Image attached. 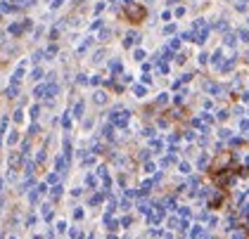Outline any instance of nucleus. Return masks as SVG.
<instances>
[{
  "mask_svg": "<svg viewBox=\"0 0 249 239\" xmlns=\"http://www.w3.org/2000/svg\"><path fill=\"white\" fill-rule=\"evenodd\" d=\"M7 239H17V237H7Z\"/></svg>",
  "mask_w": 249,
  "mask_h": 239,
  "instance_id": "nucleus-3",
  "label": "nucleus"
},
{
  "mask_svg": "<svg viewBox=\"0 0 249 239\" xmlns=\"http://www.w3.org/2000/svg\"><path fill=\"white\" fill-rule=\"evenodd\" d=\"M10 33H14V36H17V33H22V26H19V24H12V26H10Z\"/></svg>",
  "mask_w": 249,
  "mask_h": 239,
  "instance_id": "nucleus-2",
  "label": "nucleus"
},
{
  "mask_svg": "<svg viewBox=\"0 0 249 239\" xmlns=\"http://www.w3.org/2000/svg\"><path fill=\"white\" fill-rule=\"evenodd\" d=\"M55 92H57V85H48V90H45V95H48V97H55Z\"/></svg>",
  "mask_w": 249,
  "mask_h": 239,
  "instance_id": "nucleus-1",
  "label": "nucleus"
}]
</instances>
